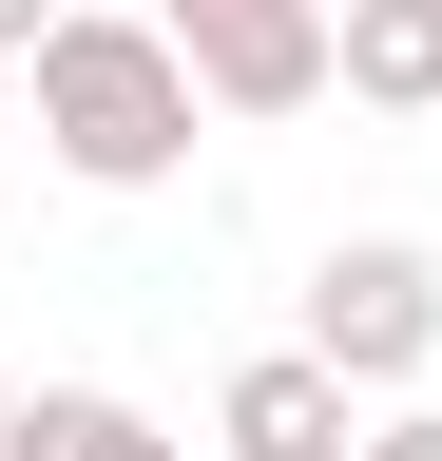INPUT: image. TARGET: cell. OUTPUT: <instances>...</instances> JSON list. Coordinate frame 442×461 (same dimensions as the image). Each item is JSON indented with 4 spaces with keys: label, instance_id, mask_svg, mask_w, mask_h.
Wrapping results in <instances>:
<instances>
[{
    "label": "cell",
    "instance_id": "5b68a950",
    "mask_svg": "<svg viewBox=\"0 0 442 461\" xmlns=\"http://www.w3.org/2000/svg\"><path fill=\"white\" fill-rule=\"evenodd\" d=\"M327 96H365V115H442V0H347Z\"/></svg>",
    "mask_w": 442,
    "mask_h": 461
},
{
    "label": "cell",
    "instance_id": "3957f363",
    "mask_svg": "<svg viewBox=\"0 0 442 461\" xmlns=\"http://www.w3.org/2000/svg\"><path fill=\"white\" fill-rule=\"evenodd\" d=\"M154 20L193 39L212 115H308V96H327V39H347V0H154Z\"/></svg>",
    "mask_w": 442,
    "mask_h": 461
},
{
    "label": "cell",
    "instance_id": "8992f818",
    "mask_svg": "<svg viewBox=\"0 0 442 461\" xmlns=\"http://www.w3.org/2000/svg\"><path fill=\"white\" fill-rule=\"evenodd\" d=\"M0 461H193V442L154 423V403H116V384H20Z\"/></svg>",
    "mask_w": 442,
    "mask_h": 461
},
{
    "label": "cell",
    "instance_id": "277c9868",
    "mask_svg": "<svg viewBox=\"0 0 442 461\" xmlns=\"http://www.w3.org/2000/svg\"><path fill=\"white\" fill-rule=\"evenodd\" d=\"M212 442H231V461H365V384L289 327V346H250V366L212 384Z\"/></svg>",
    "mask_w": 442,
    "mask_h": 461
},
{
    "label": "cell",
    "instance_id": "7a4b0ae2",
    "mask_svg": "<svg viewBox=\"0 0 442 461\" xmlns=\"http://www.w3.org/2000/svg\"><path fill=\"white\" fill-rule=\"evenodd\" d=\"M308 346H327L365 403H404V384L442 366V250H404V230H347V250L308 269Z\"/></svg>",
    "mask_w": 442,
    "mask_h": 461
},
{
    "label": "cell",
    "instance_id": "52a82bcc",
    "mask_svg": "<svg viewBox=\"0 0 442 461\" xmlns=\"http://www.w3.org/2000/svg\"><path fill=\"white\" fill-rule=\"evenodd\" d=\"M365 461H442V403H384V423H365Z\"/></svg>",
    "mask_w": 442,
    "mask_h": 461
},
{
    "label": "cell",
    "instance_id": "9c48e42d",
    "mask_svg": "<svg viewBox=\"0 0 442 461\" xmlns=\"http://www.w3.org/2000/svg\"><path fill=\"white\" fill-rule=\"evenodd\" d=\"M0 423H20V366H0Z\"/></svg>",
    "mask_w": 442,
    "mask_h": 461
},
{
    "label": "cell",
    "instance_id": "ba28073f",
    "mask_svg": "<svg viewBox=\"0 0 442 461\" xmlns=\"http://www.w3.org/2000/svg\"><path fill=\"white\" fill-rule=\"evenodd\" d=\"M77 20V0H0V58H39V39H59Z\"/></svg>",
    "mask_w": 442,
    "mask_h": 461
},
{
    "label": "cell",
    "instance_id": "6da1fadb",
    "mask_svg": "<svg viewBox=\"0 0 442 461\" xmlns=\"http://www.w3.org/2000/svg\"><path fill=\"white\" fill-rule=\"evenodd\" d=\"M20 77H39V154H59L77 193H174V173H193L212 77H193V39L154 20V0H77Z\"/></svg>",
    "mask_w": 442,
    "mask_h": 461
}]
</instances>
